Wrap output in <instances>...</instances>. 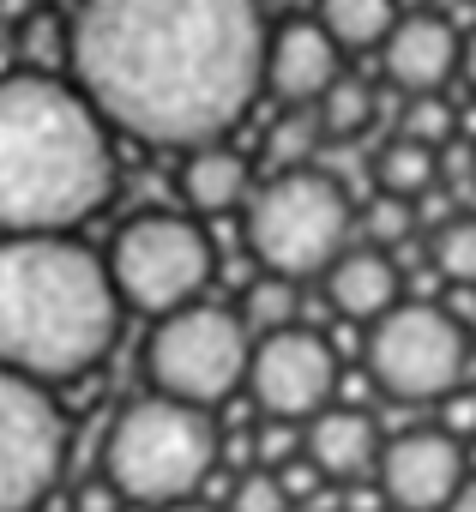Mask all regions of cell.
<instances>
[{
  "instance_id": "6da1fadb",
  "label": "cell",
  "mask_w": 476,
  "mask_h": 512,
  "mask_svg": "<svg viewBox=\"0 0 476 512\" xmlns=\"http://www.w3.org/2000/svg\"><path fill=\"white\" fill-rule=\"evenodd\" d=\"M260 0H79L67 67L91 109L163 151L223 139L266 91Z\"/></svg>"
},
{
  "instance_id": "7a4b0ae2",
  "label": "cell",
  "mask_w": 476,
  "mask_h": 512,
  "mask_svg": "<svg viewBox=\"0 0 476 512\" xmlns=\"http://www.w3.org/2000/svg\"><path fill=\"white\" fill-rule=\"evenodd\" d=\"M115 127L73 79H0V235L79 229L115 193Z\"/></svg>"
},
{
  "instance_id": "3957f363",
  "label": "cell",
  "mask_w": 476,
  "mask_h": 512,
  "mask_svg": "<svg viewBox=\"0 0 476 512\" xmlns=\"http://www.w3.org/2000/svg\"><path fill=\"white\" fill-rule=\"evenodd\" d=\"M121 332L109 260L55 235H0V368L43 386L91 374Z\"/></svg>"
},
{
  "instance_id": "277c9868",
  "label": "cell",
  "mask_w": 476,
  "mask_h": 512,
  "mask_svg": "<svg viewBox=\"0 0 476 512\" xmlns=\"http://www.w3.org/2000/svg\"><path fill=\"white\" fill-rule=\"evenodd\" d=\"M217 452L223 440L211 428V410L181 404L169 392H145L121 404V416L109 422L103 476L127 506H169L205 488V476L217 470Z\"/></svg>"
},
{
  "instance_id": "5b68a950",
  "label": "cell",
  "mask_w": 476,
  "mask_h": 512,
  "mask_svg": "<svg viewBox=\"0 0 476 512\" xmlns=\"http://www.w3.org/2000/svg\"><path fill=\"white\" fill-rule=\"evenodd\" d=\"M356 235V211L338 175H326V163L308 169H272L266 187H254L248 199V253L260 260V272L278 278H320Z\"/></svg>"
},
{
  "instance_id": "8992f818",
  "label": "cell",
  "mask_w": 476,
  "mask_h": 512,
  "mask_svg": "<svg viewBox=\"0 0 476 512\" xmlns=\"http://www.w3.org/2000/svg\"><path fill=\"white\" fill-rule=\"evenodd\" d=\"M248 356H254V332L242 314L217 302H187L157 314L145 338V380L151 392L211 410L248 386Z\"/></svg>"
},
{
  "instance_id": "52a82bcc",
  "label": "cell",
  "mask_w": 476,
  "mask_h": 512,
  "mask_svg": "<svg viewBox=\"0 0 476 512\" xmlns=\"http://www.w3.org/2000/svg\"><path fill=\"white\" fill-rule=\"evenodd\" d=\"M368 380L398 404H440L470 380V338L440 302H392L362 344Z\"/></svg>"
},
{
  "instance_id": "ba28073f",
  "label": "cell",
  "mask_w": 476,
  "mask_h": 512,
  "mask_svg": "<svg viewBox=\"0 0 476 512\" xmlns=\"http://www.w3.org/2000/svg\"><path fill=\"white\" fill-rule=\"evenodd\" d=\"M109 278H115V296L121 308H139V314H169V308H187L205 296L211 284V241L193 217L181 211H145V217H127L109 241Z\"/></svg>"
},
{
  "instance_id": "9c48e42d",
  "label": "cell",
  "mask_w": 476,
  "mask_h": 512,
  "mask_svg": "<svg viewBox=\"0 0 476 512\" xmlns=\"http://www.w3.org/2000/svg\"><path fill=\"white\" fill-rule=\"evenodd\" d=\"M67 464V416L43 380L0 368V512H37Z\"/></svg>"
},
{
  "instance_id": "30bf717a",
  "label": "cell",
  "mask_w": 476,
  "mask_h": 512,
  "mask_svg": "<svg viewBox=\"0 0 476 512\" xmlns=\"http://www.w3.org/2000/svg\"><path fill=\"white\" fill-rule=\"evenodd\" d=\"M248 392L278 422H308L314 410H326L338 392V356H332L326 332H314V326L260 332L254 356H248Z\"/></svg>"
},
{
  "instance_id": "8fae6325",
  "label": "cell",
  "mask_w": 476,
  "mask_h": 512,
  "mask_svg": "<svg viewBox=\"0 0 476 512\" xmlns=\"http://www.w3.org/2000/svg\"><path fill=\"white\" fill-rule=\"evenodd\" d=\"M380 500L398 512H446L464 488V446L452 428H404L380 446Z\"/></svg>"
},
{
  "instance_id": "7c38bea8",
  "label": "cell",
  "mask_w": 476,
  "mask_h": 512,
  "mask_svg": "<svg viewBox=\"0 0 476 512\" xmlns=\"http://www.w3.org/2000/svg\"><path fill=\"white\" fill-rule=\"evenodd\" d=\"M338 73H344V49L332 43V31L320 19H290L284 31H272V43H266V91L284 109H314Z\"/></svg>"
},
{
  "instance_id": "4fadbf2b",
  "label": "cell",
  "mask_w": 476,
  "mask_h": 512,
  "mask_svg": "<svg viewBox=\"0 0 476 512\" xmlns=\"http://www.w3.org/2000/svg\"><path fill=\"white\" fill-rule=\"evenodd\" d=\"M380 61H386L392 91H404V97L446 91V79H452L458 61H464V37H458L440 13H404V19L392 25V37L380 43Z\"/></svg>"
},
{
  "instance_id": "5bb4252c",
  "label": "cell",
  "mask_w": 476,
  "mask_h": 512,
  "mask_svg": "<svg viewBox=\"0 0 476 512\" xmlns=\"http://www.w3.org/2000/svg\"><path fill=\"white\" fill-rule=\"evenodd\" d=\"M320 278H326L332 314H344V320H356V326H374L392 302H404V278H398L392 247H374V241L344 247Z\"/></svg>"
},
{
  "instance_id": "9a60e30c",
  "label": "cell",
  "mask_w": 476,
  "mask_h": 512,
  "mask_svg": "<svg viewBox=\"0 0 476 512\" xmlns=\"http://www.w3.org/2000/svg\"><path fill=\"white\" fill-rule=\"evenodd\" d=\"M302 452L308 464L326 476V482H362L374 464H380V434H374V416L362 410H314L302 422Z\"/></svg>"
},
{
  "instance_id": "2e32d148",
  "label": "cell",
  "mask_w": 476,
  "mask_h": 512,
  "mask_svg": "<svg viewBox=\"0 0 476 512\" xmlns=\"http://www.w3.org/2000/svg\"><path fill=\"white\" fill-rule=\"evenodd\" d=\"M181 199H187V211H199V217L242 211V205L254 199V163L235 151V145H223V139H205V145H193L187 163H181Z\"/></svg>"
},
{
  "instance_id": "e0dca14e",
  "label": "cell",
  "mask_w": 476,
  "mask_h": 512,
  "mask_svg": "<svg viewBox=\"0 0 476 512\" xmlns=\"http://www.w3.org/2000/svg\"><path fill=\"white\" fill-rule=\"evenodd\" d=\"M314 19H320V25L332 31V43L350 55V49H380L404 13H398V0H320Z\"/></svg>"
},
{
  "instance_id": "ac0fdd59",
  "label": "cell",
  "mask_w": 476,
  "mask_h": 512,
  "mask_svg": "<svg viewBox=\"0 0 476 512\" xmlns=\"http://www.w3.org/2000/svg\"><path fill=\"white\" fill-rule=\"evenodd\" d=\"M374 181H380V193L422 199V193H434V187H440V151H434V145H422V139L392 133V139L380 145V157H374Z\"/></svg>"
},
{
  "instance_id": "d6986e66",
  "label": "cell",
  "mask_w": 476,
  "mask_h": 512,
  "mask_svg": "<svg viewBox=\"0 0 476 512\" xmlns=\"http://www.w3.org/2000/svg\"><path fill=\"white\" fill-rule=\"evenodd\" d=\"M326 145V127H320V109H284L272 127H266V163L272 169H308Z\"/></svg>"
},
{
  "instance_id": "ffe728a7",
  "label": "cell",
  "mask_w": 476,
  "mask_h": 512,
  "mask_svg": "<svg viewBox=\"0 0 476 512\" xmlns=\"http://www.w3.org/2000/svg\"><path fill=\"white\" fill-rule=\"evenodd\" d=\"M314 109H320L326 139H356V133H368V127H374V91H368L356 73H338Z\"/></svg>"
},
{
  "instance_id": "44dd1931",
  "label": "cell",
  "mask_w": 476,
  "mask_h": 512,
  "mask_svg": "<svg viewBox=\"0 0 476 512\" xmlns=\"http://www.w3.org/2000/svg\"><path fill=\"white\" fill-rule=\"evenodd\" d=\"M242 320H248V332H254V338H260V332L302 326V284H296V278H278V272H266V278L248 290V302H242Z\"/></svg>"
},
{
  "instance_id": "7402d4cb",
  "label": "cell",
  "mask_w": 476,
  "mask_h": 512,
  "mask_svg": "<svg viewBox=\"0 0 476 512\" xmlns=\"http://www.w3.org/2000/svg\"><path fill=\"white\" fill-rule=\"evenodd\" d=\"M434 272L458 290H476V217H446L434 229Z\"/></svg>"
},
{
  "instance_id": "603a6c76",
  "label": "cell",
  "mask_w": 476,
  "mask_h": 512,
  "mask_svg": "<svg viewBox=\"0 0 476 512\" xmlns=\"http://www.w3.org/2000/svg\"><path fill=\"white\" fill-rule=\"evenodd\" d=\"M290 506L296 500H290V488H284V476L272 464L242 470V476H235V488H229V512H290Z\"/></svg>"
},
{
  "instance_id": "cb8c5ba5",
  "label": "cell",
  "mask_w": 476,
  "mask_h": 512,
  "mask_svg": "<svg viewBox=\"0 0 476 512\" xmlns=\"http://www.w3.org/2000/svg\"><path fill=\"white\" fill-rule=\"evenodd\" d=\"M452 109L440 103V91H422V97H404V115H398V133L404 139H422V145H434V151H446V139H452Z\"/></svg>"
},
{
  "instance_id": "d4e9b609",
  "label": "cell",
  "mask_w": 476,
  "mask_h": 512,
  "mask_svg": "<svg viewBox=\"0 0 476 512\" xmlns=\"http://www.w3.org/2000/svg\"><path fill=\"white\" fill-rule=\"evenodd\" d=\"M416 199H398V193H380V199H368V211H362V235L374 241V247H398V241H410V229H416V211H410Z\"/></svg>"
},
{
  "instance_id": "484cf974",
  "label": "cell",
  "mask_w": 476,
  "mask_h": 512,
  "mask_svg": "<svg viewBox=\"0 0 476 512\" xmlns=\"http://www.w3.org/2000/svg\"><path fill=\"white\" fill-rule=\"evenodd\" d=\"M121 506H127V500L115 494V482H109V476L85 482V488H79V500H73V512H121Z\"/></svg>"
},
{
  "instance_id": "4316f807",
  "label": "cell",
  "mask_w": 476,
  "mask_h": 512,
  "mask_svg": "<svg viewBox=\"0 0 476 512\" xmlns=\"http://www.w3.org/2000/svg\"><path fill=\"white\" fill-rule=\"evenodd\" d=\"M446 512H476V476H464V488L452 494V506Z\"/></svg>"
},
{
  "instance_id": "83f0119b",
  "label": "cell",
  "mask_w": 476,
  "mask_h": 512,
  "mask_svg": "<svg viewBox=\"0 0 476 512\" xmlns=\"http://www.w3.org/2000/svg\"><path fill=\"white\" fill-rule=\"evenodd\" d=\"M458 73H464V79H470V91H476V31L464 37V61H458Z\"/></svg>"
},
{
  "instance_id": "f1b7e54d",
  "label": "cell",
  "mask_w": 476,
  "mask_h": 512,
  "mask_svg": "<svg viewBox=\"0 0 476 512\" xmlns=\"http://www.w3.org/2000/svg\"><path fill=\"white\" fill-rule=\"evenodd\" d=\"M151 512H211V506H205V500H193V494H187V500H169V506H151Z\"/></svg>"
}]
</instances>
